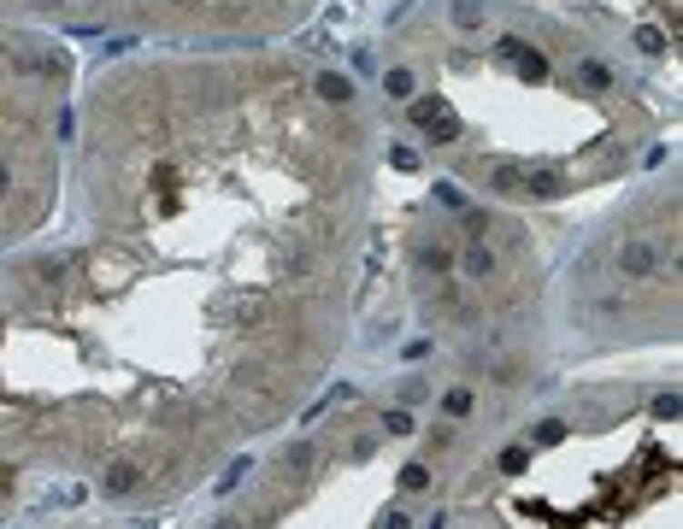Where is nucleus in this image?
Listing matches in <instances>:
<instances>
[{
  "label": "nucleus",
  "mask_w": 683,
  "mask_h": 529,
  "mask_svg": "<svg viewBox=\"0 0 683 529\" xmlns=\"http://www.w3.org/2000/svg\"><path fill=\"white\" fill-rule=\"evenodd\" d=\"M377 95L295 42L77 77L59 206L0 259V453L166 506L313 400L383 183Z\"/></svg>",
  "instance_id": "nucleus-1"
},
{
  "label": "nucleus",
  "mask_w": 683,
  "mask_h": 529,
  "mask_svg": "<svg viewBox=\"0 0 683 529\" xmlns=\"http://www.w3.org/2000/svg\"><path fill=\"white\" fill-rule=\"evenodd\" d=\"M471 200L548 206L618 183L660 130L630 59L542 0H418L383 54L377 112Z\"/></svg>",
  "instance_id": "nucleus-2"
},
{
  "label": "nucleus",
  "mask_w": 683,
  "mask_h": 529,
  "mask_svg": "<svg viewBox=\"0 0 683 529\" xmlns=\"http://www.w3.org/2000/svg\"><path fill=\"white\" fill-rule=\"evenodd\" d=\"M566 330L578 347L678 342V165L618 200L571 254Z\"/></svg>",
  "instance_id": "nucleus-3"
},
{
  "label": "nucleus",
  "mask_w": 683,
  "mask_h": 529,
  "mask_svg": "<svg viewBox=\"0 0 683 529\" xmlns=\"http://www.w3.org/2000/svg\"><path fill=\"white\" fill-rule=\"evenodd\" d=\"M77 77L65 35L0 24V259L54 224Z\"/></svg>",
  "instance_id": "nucleus-4"
},
{
  "label": "nucleus",
  "mask_w": 683,
  "mask_h": 529,
  "mask_svg": "<svg viewBox=\"0 0 683 529\" xmlns=\"http://www.w3.org/2000/svg\"><path fill=\"white\" fill-rule=\"evenodd\" d=\"M325 0H0V24L124 47H259L295 42Z\"/></svg>",
  "instance_id": "nucleus-5"
},
{
  "label": "nucleus",
  "mask_w": 683,
  "mask_h": 529,
  "mask_svg": "<svg viewBox=\"0 0 683 529\" xmlns=\"http://www.w3.org/2000/svg\"><path fill=\"white\" fill-rule=\"evenodd\" d=\"M18 476H24V471L6 459V453H0V524L12 518V500H18Z\"/></svg>",
  "instance_id": "nucleus-6"
}]
</instances>
